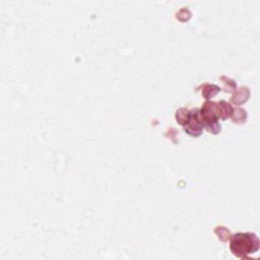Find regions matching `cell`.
I'll use <instances>...</instances> for the list:
<instances>
[{
    "label": "cell",
    "mask_w": 260,
    "mask_h": 260,
    "mask_svg": "<svg viewBox=\"0 0 260 260\" xmlns=\"http://www.w3.org/2000/svg\"><path fill=\"white\" fill-rule=\"evenodd\" d=\"M185 132L192 136H199L202 132L203 125L199 117V109H192L189 111V117L187 123L184 125Z\"/></svg>",
    "instance_id": "cell-3"
},
{
    "label": "cell",
    "mask_w": 260,
    "mask_h": 260,
    "mask_svg": "<svg viewBox=\"0 0 260 260\" xmlns=\"http://www.w3.org/2000/svg\"><path fill=\"white\" fill-rule=\"evenodd\" d=\"M230 249L237 257H245L248 254L255 253L259 249V240L252 233H238L233 235Z\"/></svg>",
    "instance_id": "cell-1"
},
{
    "label": "cell",
    "mask_w": 260,
    "mask_h": 260,
    "mask_svg": "<svg viewBox=\"0 0 260 260\" xmlns=\"http://www.w3.org/2000/svg\"><path fill=\"white\" fill-rule=\"evenodd\" d=\"M217 112H218V116L221 119H226L232 115L233 109L230 104H228L224 101H221L217 104Z\"/></svg>",
    "instance_id": "cell-4"
},
{
    "label": "cell",
    "mask_w": 260,
    "mask_h": 260,
    "mask_svg": "<svg viewBox=\"0 0 260 260\" xmlns=\"http://www.w3.org/2000/svg\"><path fill=\"white\" fill-rule=\"evenodd\" d=\"M199 117L202 122L203 128H207L212 133H218L220 131V125L218 124V112L217 104L214 102H206L202 109L199 110Z\"/></svg>",
    "instance_id": "cell-2"
}]
</instances>
